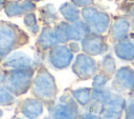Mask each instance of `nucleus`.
Instances as JSON below:
<instances>
[{
    "mask_svg": "<svg viewBox=\"0 0 134 119\" xmlns=\"http://www.w3.org/2000/svg\"><path fill=\"white\" fill-rule=\"evenodd\" d=\"M116 81L119 87L126 88V91H132L134 88V71L129 66L120 68L116 74Z\"/></svg>",
    "mask_w": 134,
    "mask_h": 119,
    "instance_id": "obj_1",
    "label": "nucleus"
},
{
    "mask_svg": "<svg viewBox=\"0 0 134 119\" xmlns=\"http://www.w3.org/2000/svg\"><path fill=\"white\" fill-rule=\"evenodd\" d=\"M116 55L122 60H133L134 59V42L131 40H120L115 45Z\"/></svg>",
    "mask_w": 134,
    "mask_h": 119,
    "instance_id": "obj_2",
    "label": "nucleus"
},
{
    "mask_svg": "<svg viewBox=\"0 0 134 119\" xmlns=\"http://www.w3.org/2000/svg\"><path fill=\"white\" fill-rule=\"evenodd\" d=\"M130 28V23L125 18H118L112 24L111 35L115 40H122L128 36Z\"/></svg>",
    "mask_w": 134,
    "mask_h": 119,
    "instance_id": "obj_3",
    "label": "nucleus"
},
{
    "mask_svg": "<svg viewBox=\"0 0 134 119\" xmlns=\"http://www.w3.org/2000/svg\"><path fill=\"white\" fill-rule=\"evenodd\" d=\"M127 119H134V98H131L128 102Z\"/></svg>",
    "mask_w": 134,
    "mask_h": 119,
    "instance_id": "obj_4",
    "label": "nucleus"
},
{
    "mask_svg": "<svg viewBox=\"0 0 134 119\" xmlns=\"http://www.w3.org/2000/svg\"><path fill=\"white\" fill-rule=\"evenodd\" d=\"M129 17L134 20V3H132L130 5V8H129Z\"/></svg>",
    "mask_w": 134,
    "mask_h": 119,
    "instance_id": "obj_5",
    "label": "nucleus"
}]
</instances>
